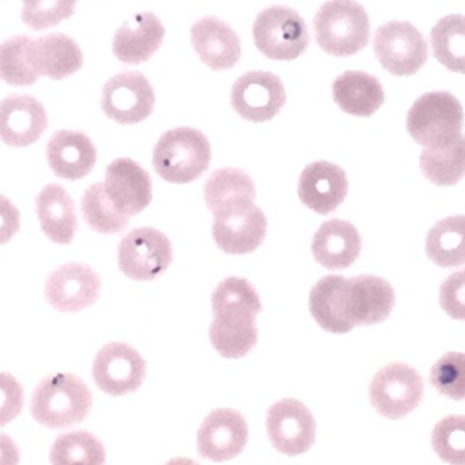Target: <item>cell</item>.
I'll return each mask as SVG.
<instances>
[{
  "instance_id": "obj_43",
  "label": "cell",
  "mask_w": 465,
  "mask_h": 465,
  "mask_svg": "<svg viewBox=\"0 0 465 465\" xmlns=\"http://www.w3.org/2000/svg\"><path fill=\"white\" fill-rule=\"evenodd\" d=\"M166 465H201L196 463L195 460H191V459H184V458H177V459H172L171 461H169Z\"/></svg>"
},
{
  "instance_id": "obj_11",
  "label": "cell",
  "mask_w": 465,
  "mask_h": 465,
  "mask_svg": "<svg viewBox=\"0 0 465 465\" xmlns=\"http://www.w3.org/2000/svg\"><path fill=\"white\" fill-rule=\"evenodd\" d=\"M155 94L149 79L139 71L117 74L103 89L101 108L119 124H138L154 111Z\"/></svg>"
},
{
  "instance_id": "obj_32",
  "label": "cell",
  "mask_w": 465,
  "mask_h": 465,
  "mask_svg": "<svg viewBox=\"0 0 465 465\" xmlns=\"http://www.w3.org/2000/svg\"><path fill=\"white\" fill-rule=\"evenodd\" d=\"M105 461L103 442L89 431L62 434L51 448L52 465H105Z\"/></svg>"
},
{
  "instance_id": "obj_15",
  "label": "cell",
  "mask_w": 465,
  "mask_h": 465,
  "mask_svg": "<svg viewBox=\"0 0 465 465\" xmlns=\"http://www.w3.org/2000/svg\"><path fill=\"white\" fill-rule=\"evenodd\" d=\"M146 377V361L130 344H106L93 363V379L104 392L123 396L135 392Z\"/></svg>"
},
{
  "instance_id": "obj_29",
  "label": "cell",
  "mask_w": 465,
  "mask_h": 465,
  "mask_svg": "<svg viewBox=\"0 0 465 465\" xmlns=\"http://www.w3.org/2000/svg\"><path fill=\"white\" fill-rule=\"evenodd\" d=\"M426 254L442 268L465 264V215L448 217L437 223L426 237Z\"/></svg>"
},
{
  "instance_id": "obj_2",
  "label": "cell",
  "mask_w": 465,
  "mask_h": 465,
  "mask_svg": "<svg viewBox=\"0 0 465 465\" xmlns=\"http://www.w3.org/2000/svg\"><path fill=\"white\" fill-rule=\"evenodd\" d=\"M93 395L79 377L52 374L35 387L30 412L40 425L67 429L84 422L92 410Z\"/></svg>"
},
{
  "instance_id": "obj_28",
  "label": "cell",
  "mask_w": 465,
  "mask_h": 465,
  "mask_svg": "<svg viewBox=\"0 0 465 465\" xmlns=\"http://www.w3.org/2000/svg\"><path fill=\"white\" fill-rule=\"evenodd\" d=\"M423 176L439 187H453L465 177V135L444 146L423 150L420 157Z\"/></svg>"
},
{
  "instance_id": "obj_35",
  "label": "cell",
  "mask_w": 465,
  "mask_h": 465,
  "mask_svg": "<svg viewBox=\"0 0 465 465\" xmlns=\"http://www.w3.org/2000/svg\"><path fill=\"white\" fill-rule=\"evenodd\" d=\"M341 275H328L320 279L309 295V311L317 324L331 333L350 332L341 322L338 308V286Z\"/></svg>"
},
{
  "instance_id": "obj_21",
  "label": "cell",
  "mask_w": 465,
  "mask_h": 465,
  "mask_svg": "<svg viewBox=\"0 0 465 465\" xmlns=\"http://www.w3.org/2000/svg\"><path fill=\"white\" fill-rule=\"evenodd\" d=\"M46 158L57 177L75 182L93 171L97 163V149L86 134L59 130L49 138Z\"/></svg>"
},
{
  "instance_id": "obj_8",
  "label": "cell",
  "mask_w": 465,
  "mask_h": 465,
  "mask_svg": "<svg viewBox=\"0 0 465 465\" xmlns=\"http://www.w3.org/2000/svg\"><path fill=\"white\" fill-rule=\"evenodd\" d=\"M425 393L423 379L414 368L395 362L380 369L369 387L371 406L388 420H401L418 409Z\"/></svg>"
},
{
  "instance_id": "obj_33",
  "label": "cell",
  "mask_w": 465,
  "mask_h": 465,
  "mask_svg": "<svg viewBox=\"0 0 465 465\" xmlns=\"http://www.w3.org/2000/svg\"><path fill=\"white\" fill-rule=\"evenodd\" d=\"M82 215L92 231L103 234H117L127 228L130 220L112 203L104 183L90 185L82 198Z\"/></svg>"
},
{
  "instance_id": "obj_1",
  "label": "cell",
  "mask_w": 465,
  "mask_h": 465,
  "mask_svg": "<svg viewBox=\"0 0 465 465\" xmlns=\"http://www.w3.org/2000/svg\"><path fill=\"white\" fill-rule=\"evenodd\" d=\"M214 322L210 341L229 360L245 357L257 343L256 316L262 312L259 292L246 279L231 276L215 287L212 295Z\"/></svg>"
},
{
  "instance_id": "obj_6",
  "label": "cell",
  "mask_w": 465,
  "mask_h": 465,
  "mask_svg": "<svg viewBox=\"0 0 465 465\" xmlns=\"http://www.w3.org/2000/svg\"><path fill=\"white\" fill-rule=\"evenodd\" d=\"M339 312L344 324L366 327L385 322L396 305V294L390 282L380 276H341L338 289Z\"/></svg>"
},
{
  "instance_id": "obj_24",
  "label": "cell",
  "mask_w": 465,
  "mask_h": 465,
  "mask_svg": "<svg viewBox=\"0 0 465 465\" xmlns=\"http://www.w3.org/2000/svg\"><path fill=\"white\" fill-rule=\"evenodd\" d=\"M362 249V238L347 221H327L320 226L312 242L314 259L331 271L346 270L357 262Z\"/></svg>"
},
{
  "instance_id": "obj_4",
  "label": "cell",
  "mask_w": 465,
  "mask_h": 465,
  "mask_svg": "<svg viewBox=\"0 0 465 465\" xmlns=\"http://www.w3.org/2000/svg\"><path fill=\"white\" fill-rule=\"evenodd\" d=\"M313 27L320 48L338 57L362 51L371 37L368 13L354 0H328L317 11Z\"/></svg>"
},
{
  "instance_id": "obj_30",
  "label": "cell",
  "mask_w": 465,
  "mask_h": 465,
  "mask_svg": "<svg viewBox=\"0 0 465 465\" xmlns=\"http://www.w3.org/2000/svg\"><path fill=\"white\" fill-rule=\"evenodd\" d=\"M256 188L246 172L223 168L214 172L204 184V201L213 214L232 204L253 202Z\"/></svg>"
},
{
  "instance_id": "obj_19",
  "label": "cell",
  "mask_w": 465,
  "mask_h": 465,
  "mask_svg": "<svg viewBox=\"0 0 465 465\" xmlns=\"http://www.w3.org/2000/svg\"><path fill=\"white\" fill-rule=\"evenodd\" d=\"M349 193L346 172L335 163L317 161L303 169L298 182V196L312 212L330 215Z\"/></svg>"
},
{
  "instance_id": "obj_22",
  "label": "cell",
  "mask_w": 465,
  "mask_h": 465,
  "mask_svg": "<svg viewBox=\"0 0 465 465\" xmlns=\"http://www.w3.org/2000/svg\"><path fill=\"white\" fill-rule=\"evenodd\" d=\"M191 41L202 62L212 70H231L240 60V37L217 16L195 22L191 29Z\"/></svg>"
},
{
  "instance_id": "obj_37",
  "label": "cell",
  "mask_w": 465,
  "mask_h": 465,
  "mask_svg": "<svg viewBox=\"0 0 465 465\" xmlns=\"http://www.w3.org/2000/svg\"><path fill=\"white\" fill-rule=\"evenodd\" d=\"M431 387L452 401H465V354L448 352L440 358L430 371Z\"/></svg>"
},
{
  "instance_id": "obj_34",
  "label": "cell",
  "mask_w": 465,
  "mask_h": 465,
  "mask_svg": "<svg viewBox=\"0 0 465 465\" xmlns=\"http://www.w3.org/2000/svg\"><path fill=\"white\" fill-rule=\"evenodd\" d=\"M30 41L27 35H14L0 44V79L10 86H32L40 76L30 63Z\"/></svg>"
},
{
  "instance_id": "obj_25",
  "label": "cell",
  "mask_w": 465,
  "mask_h": 465,
  "mask_svg": "<svg viewBox=\"0 0 465 465\" xmlns=\"http://www.w3.org/2000/svg\"><path fill=\"white\" fill-rule=\"evenodd\" d=\"M29 59L38 75L54 81L74 75L84 64V54L78 44L60 33H51L30 41Z\"/></svg>"
},
{
  "instance_id": "obj_38",
  "label": "cell",
  "mask_w": 465,
  "mask_h": 465,
  "mask_svg": "<svg viewBox=\"0 0 465 465\" xmlns=\"http://www.w3.org/2000/svg\"><path fill=\"white\" fill-rule=\"evenodd\" d=\"M21 18L30 29L44 30L56 26L75 13L78 0H22Z\"/></svg>"
},
{
  "instance_id": "obj_23",
  "label": "cell",
  "mask_w": 465,
  "mask_h": 465,
  "mask_svg": "<svg viewBox=\"0 0 465 465\" xmlns=\"http://www.w3.org/2000/svg\"><path fill=\"white\" fill-rule=\"evenodd\" d=\"M165 33L163 22L154 14H135L114 35V56L124 64L147 62L163 45Z\"/></svg>"
},
{
  "instance_id": "obj_7",
  "label": "cell",
  "mask_w": 465,
  "mask_h": 465,
  "mask_svg": "<svg viewBox=\"0 0 465 465\" xmlns=\"http://www.w3.org/2000/svg\"><path fill=\"white\" fill-rule=\"evenodd\" d=\"M253 40L268 59L290 62L305 54L311 35L297 11L286 5H271L254 21Z\"/></svg>"
},
{
  "instance_id": "obj_10",
  "label": "cell",
  "mask_w": 465,
  "mask_h": 465,
  "mask_svg": "<svg viewBox=\"0 0 465 465\" xmlns=\"http://www.w3.org/2000/svg\"><path fill=\"white\" fill-rule=\"evenodd\" d=\"M374 54L380 64L398 76L417 74L428 62V44L422 33L409 22L392 21L374 35Z\"/></svg>"
},
{
  "instance_id": "obj_3",
  "label": "cell",
  "mask_w": 465,
  "mask_h": 465,
  "mask_svg": "<svg viewBox=\"0 0 465 465\" xmlns=\"http://www.w3.org/2000/svg\"><path fill=\"white\" fill-rule=\"evenodd\" d=\"M212 163V144L202 131L180 127L161 136L153 152L158 176L173 184H188L203 176Z\"/></svg>"
},
{
  "instance_id": "obj_41",
  "label": "cell",
  "mask_w": 465,
  "mask_h": 465,
  "mask_svg": "<svg viewBox=\"0 0 465 465\" xmlns=\"http://www.w3.org/2000/svg\"><path fill=\"white\" fill-rule=\"evenodd\" d=\"M21 228V214L13 202L0 195V245L10 242Z\"/></svg>"
},
{
  "instance_id": "obj_13",
  "label": "cell",
  "mask_w": 465,
  "mask_h": 465,
  "mask_svg": "<svg viewBox=\"0 0 465 465\" xmlns=\"http://www.w3.org/2000/svg\"><path fill=\"white\" fill-rule=\"evenodd\" d=\"M267 433L278 452L302 455L316 441V420L305 404L295 399H283L268 410Z\"/></svg>"
},
{
  "instance_id": "obj_9",
  "label": "cell",
  "mask_w": 465,
  "mask_h": 465,
  "mask_svg": "<svg viewBox=\"0 0 465 465\" xmlns=\"http://www.w3.org/2000/svg\"><path fill=\"white\" fill-rule=\"evenodd\" d=\"M119 268L125 276L149 282L163 275L173 262V246L154 228L134 229L119 243Z\"/></svg>"
},
{
  "instance_id": "obj_16",
  "label": "cell",
  "mask_w": 465,
  "mask_h": 465,
  "mask_svg": "<svg viewBox=\"0 0 465 465\" xmlns=\"http://www.w3.org/2000/svg\"><path fill=\"white\" fill-rule=\"evenodd\" d=\"M46 301L59 312H79L97 302L100 275L86 264L70 262L54 270L45 282Z\"/></svg>"
},
{
  "instance_id": "obj_20",
  "label": "cell",
  "mask_w": 465,
  "mask_h": 465,
  "mask_svg": "<svg viewBox=\"0 0 465 465\" xmlns=\"http://www.w3.org/2000/svg\"><path fill=\"white\" fill-rule=\"evenodd\" d=\"M46 128L48 116L37 98L13 94L0 101V139L7 146H30Z\"/></svg>"
},
{
  "instance_id": "obj_17",
  "label": "cell",
  "mask_w": 465,
  "mask_h": 465,
  "mask_svg": "<svg viewBox=\"0 0 465 465\" xmlns=\"http://www.w3.org/2000/svg\"><path fill=\"white\" fill-rule=\"evenodd\" d=\"M245 418L232 409H220L207 415L198 431V452L207 460L223 463L242 453L248 442Z\"/></svg>"
},
{
  "instance_id": "obj_18",
  "label": "cell",
  "mask_w": 465,
  "mask_h": 465,
  "mask_svg": "<svg viewBox=\"0 0 465 465\" xmlns=\"http://www.w3.org/2000/svg\"><path fill=\"white\" fill-rule=\"evenodd\" d=\"M104 185L114 206L127 217L139 214L152 203V176L131 158L114 160L106 168Z\"/></svg>"
},
{
  "instance_id": "obj_40",
  "label": "cell",
  "mask_w": 465,
  "mask_h": 465,
  "mask_svg": "<svg viewBox=\"0 0 465 465\" xmlns=\"http://www.w3.org/2000/svg\"><path fill=\"white\" fill-rule=\"evenodd\" d=\"M440 305L452 319L465 320V270L452 273L441 284Z\"/></svg>"
},
{
  "instance_id": "obj_42",
  "label": "cell",
  "mask_w": 465,
  "mask_h": 465,
  "mask_svg": "<svg viewBox=\"0 0 465 465\" xmlns=\"http://www.w3.org/2000/svg\"><path fill=\"white\" fill-rule=\"evenodd\" d=\"M19 458L21 455L15 442L0 433V465H18Z\"/></svg>"
},
{
  "instance_id": "obj_5",
  "label": "cell",
  "mask_w": 465,
  "mask_h": 465,
  "mask_svg": "<svg viewBox=\"0 0 465 465\" xmlns=\"http://www.w3.org/2000/svg\"><path fill=\"white\" fill-rule=\"evenodd\" d=\"M406 124L410 135L420 146H444L461 135L464 109L450 93H426L410 108Z\"/></svg>"
},
{
  "instance_id": "obj_39",
  "label": "cell",
  "mask_w": 465,
  "mask_h": 465,
  "mask_svg": "<svg viewBox=\"0 0 465 465\" xmlns=\"http://www.w3.org/2000/svg\"><path fill=\"white\" fill-rule=\"evenodd\" d=\"M24 409V388L10 373H0V428L10 423Z\"/></svg>"
},
{
  "instance_id": "obj_36",
  "label": "cell",
  "mask_w": 465,
  "mask_h": 465,
  "mask_svg": "<svg viewBox=\"0 0 465 465\" xmlns=\"http://www.w3.org/2000/svg\"><path fill=\"white\" fill-rule=\"evenodd\" d=\"M434 452L450 465H465V415H450L431 433Z\"/></svg>"
},
{
  "instance_id": "obj_12",
  "label": "cell",
  "mask_w": 465,
  "mask_h": 465,
  "mask_svg": "<svg viewBox=\"0 0 465 465\" xmlns=\"http://www.w3.org/2000/svg\"><path fill=\"white\" fill-rule=\"evenodd\" d=\"M213 215V237L225 253H252L264 242L267 218L253 202L232 204Z\"/></svg>"
},
{
  "instance_id": "obj_14",
  "label": "cell",
  "mask_w": 465,
  "mask_h": 465,
  "mask_svg": "<svg viewBox=\"0 0 465 465\" xmlns=\"http://www.w3.org/2000/svg\"><path fill=\"white\" fill-rule=\"evenodd\" d=\"M231 103L232 109L248 122H270L286 104V92L275 74L249 71L232 84Z\"/></svg>"
},
{
  "instance_id": "obj_26",
  "label": "cell",
  "mask_w": 465,
  "mask_h": 465,
  "mask_svg": "<svg viewBox=\"0 0 465 465\" xmlns=\"http://www.w3.org/2000/svg\"><path fill=\"white\" fill-rule=\"evenodd\" d=\"M41 229L54 243H70L78 231L75 204L64 187L48 184L35 199Z\"/></svg>"
},
{
  "instance_id": "obj_31",
  "label": "cell",
  "mask_w": 465,
  "mask_h": 465,
  "mask_svg": "<svg viewBox=\"0 0 465 465\" xmlns=\"http://www.w3.org/2000/svg\"><path fill=\"white\" fill-rule=\"evenodd\" d=\"M434 57L453 73L465 74V16L453 14L437 22L430 33Z\"/></svg>"
},
{
  "instance_id": "obj_27",
  "label": "cell",
  "mask_w": 465,
  "mask_h": 465,
  "mask_svg": "<svg viewBox=\"0 0 465 465\" xmlns=\"http://www.w3.org/2000/svg\"><path fill=\"white\" fill-rule=\"evenodd\" d=\"M333 100L344 114L371 117L381 108L385 93L379 79L363 71H346L333 82Z\"/></svg>"
}]
</instances>
